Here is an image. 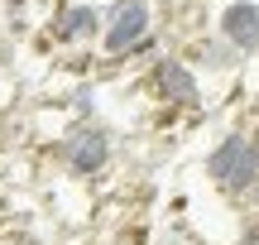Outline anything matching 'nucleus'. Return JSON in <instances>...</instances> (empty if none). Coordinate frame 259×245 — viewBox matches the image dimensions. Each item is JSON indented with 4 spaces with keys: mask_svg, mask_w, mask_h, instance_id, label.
Returning <instances> with one entry per match:
<instances>
[{
    "mask_svg": "<svg viewBox=\"0 0 259 245\" xmlns=\"http://www.w3.org/2000/svg\"><path fill=\"white\" fill-rule=\"evenodd\" d=\"M216 34L240 53H259V0H221L216 5Z\"/></svg>",
    "mask_w": 259,
    "mask_h": 245,
    "instance_id": "6",
    "label": "nucleus"
},
{
    "mask_svg": "<svg viewBox=\"0 0 259 245\" xmlns=\"http://www.w3.org/2000/svg\"><path fill=\"white\" fill-rule=\"evenodd\" d=\"M240 245H259V217H250V226H245V236H240Z\"/></svg>",
    "mask_w": 259,
    "mask_h": 245,
    "instance_id": "9",
    "label": "nucleus"
},
{
    "mask_svg": "<svg viewBox=\"0 0 259 245\" xmlns=\"http://www.w3.org/2000/svg\"><path fill=\"white\" fill-rule=\"evenodd\" d=\"M149 87L163 106L173 111H197L202 106V72L192 67V58H178V53H158L154 67H149Z\"/></svg>",
    "mask_w": 259,
    "mask_h": 245,
    "instance_id": "4",
    "label": "nucleus"
},
{
    "mask_svg": "<svg viewBox=\"0 0 259 245\" xmlns=\"http://www.w3.org/2000/svg\"><path fill=\"white\" fill-rule=\"evenodd\" d=\"M240 207H245V212H254V217H259V178L250 183V188H245V197H240Z\"/></svg>",
    "mask_w": 259,
    "mask_h": 245,
    "instance_id": "8",
    "label": "nucleus"
},
{
    "mask_svg": "<svg viewBox=\"0 0 259 245\" xmlns=\"http://www.w3.org/2000/svg\"><path fill=\"white\" fill-rule=\"evenodd\" d=\"M101 29H106V10L92 0H67L48 15V38L58 48H92L101 44Z\"/></svg>",
    "mask_w": 259,
    "mask_h": 245,
    "instance_id": "5",
    "label": "nucleus"
},
{
    "mask_svg": "<svg viewBox=\"0 0 259 245\" xmlns=\"http://www.w3.org/2000/svg\"><path fill=\"white\" fill-rule=\"evenodd\" d=\"M240 48H231V44H226V38L221 34H216V29H211V34H202V38H197V53H192V67H197V72H235V63H240Z\"/></svg>",
    "mask_w": 259,
    "mask_h": 245,
    "instance_id": "7",
    "label": "nucleus"
},
{
    "mask_svg": "<svg viewBox=\"0 0 259 245\" xmlns=\"http://www.w3.org/2000/svg\"><path fill=\"white\" fill-rule=\"evenodd\" d=\"M206 178H211L216 192H226V197L240 202L245 188L259 178V135L254 130L221 135V140L211 144V154H206Z\"/></svg>",
    "mask_w": 259,
    "mask_h": 245,
    "instance_id": "1",
    "label": "nucleus"
},
{
    "mask_svg": "<svg viewBox=\"0 0 259 245\" xmlns=\"http://www.w3.org/2000/svg\"><path fill=\"white\" fill-rule=\"evenodd\" d=\"M111 154H115V135L96 120H77L72 130L63 135L58 144V159L72 178H96V173L111 169Z\"/></svg>",
    "mask_w": 259,
    "mask_h": 245,
    "instance_id": "3",
    "label": "nucleus"
},
{
    "mask_svg": "<svg viewBox=\"0 0 259 245\" xmlns=\"http://www.w3.org/2000/svg\"><path fill=\"white\" fill-rule=\"evenodd\" d=\"M101 58L120 63V58L149 53L154 48V5L149 0H111L106 5V29H101Z\"/></svg>",
    "mask_w": 259,
    "mask_h": 245,
    "instance_id": "2",
    "label": "nucleus"
}]
</instances>
